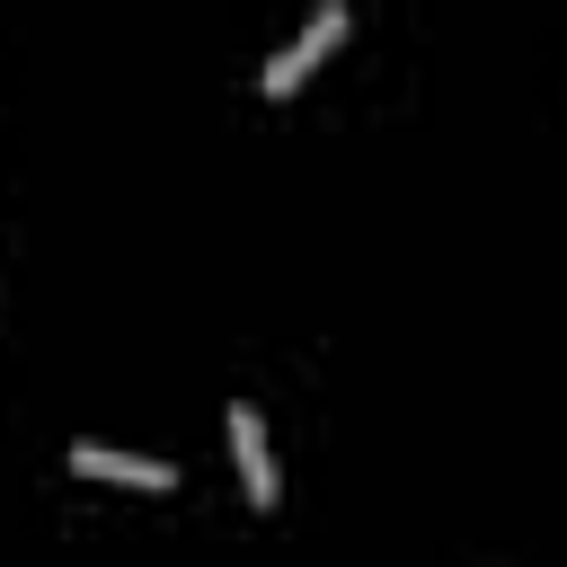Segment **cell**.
I'll return each mask as SVG.
<instances>
[{
	"instance_id": "6da1fadb",
	"label": "cell",
	"mask_w": 567,
	"mask_h": 567,
	"mask_svg": "<svg viewBox=\"0 0 567 567\" xmlns=\"http://www.w3.org/2000/svg\"><path fill=\"white\" fill-rule=\"evenodd\" d=\"M337 44H346V9L328 0V9H319V18H310V27H301V35H292V44H284V53L257 71V89H266V97H292V89L310 80V62H328Z\"/></svg>"
},
{
	"instance_id": "7a4b0ae2",
	"label": "cell",
	"mask_w": 567,
	"mask_h": 567,
	"mask_svg": "<svg viewBox=\"0 0 567 567\" xmlns=\"http://www.w3.org/2000/svg\"><path fill=\"white\" fill-rule=\"evenodd\" d=\"M221 425H230V461H239V478H248V505L266 514V505L284 496V487H275V452H266V425H257V408H230Z\"/></svg>"
},
{
	"instance_id": "3957f363",
	"label": "cell",
	"mask_w": 567,
	"mask_h": 567,
	"mask_svg": "<svg viewBox=\"0 0 567 567\" xmlns=\"http://www.w3.org/2000/svg\"><path fill=\"white\" fill-rule=\"evenodd\" d=\"M71 470H80V478L142 487V496H168V487H177V470H168V461H133V452H97V443H71Z\"/></svg>"
}]
</instances>
